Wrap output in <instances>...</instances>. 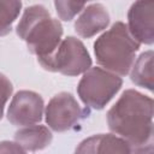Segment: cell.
<instances>
[{
	"label": "cell",
	"instance_id": "obj_4",
	"mask_svg": "<svg viewBox=\"0 0 154 154\" xmlns=\"http://www.w3.org/2000/svg\"><path fill=\"white\" fill-rule=\"evenodd\" d=\"M123 79L101 67H90L81 78L77 93L83 103L94 109H102L119 91Z\"/></svg>",
	"mask_w": 154,
	"mask_h": 154
},
{
	"label": "cell",
	"instance_id": "obj_5",
	"mask_svg": "<svg viewBox=\"0 0 154 154\" xmlns=\"http://www.w3.org/2000/svg\"><path fill=\"white\" fill-rule=\"evenodd\" d=\"M43 69L65 76H78L91 66V58L83 42L73 36L61 40L53 55L40 64Z\"/></svg>",
	"mask_w": 154,
	"mask_h": 154
},
{
	"label": "cell",
	"instance_id": "obj_8",
	"mask_svg": "<svg viewBox=\"0 0 154 154\" xmlns=\"http://www.w3.org/2000/svg\"><path fill=\"white\" fill-rule=\"evenodd\" d=\"M128 30L138 42H154V1H136L128 12Z\"/></svg>",
	"mask_w": 154,
	"mask_h": 154
},
{
	"label": "cell",
	"instance_id": "obj_15",
	"mask_svg": "<svg viewBox=\"0 0 154 154\" xmlns=\"http://www.w3.org/2000/svg\"><path fill=\"white\" fill-rule=\"evenodd\" d=\"M12 91H13L12 83L5 75L0 73V119L2 118L5 105L8 101Z\"/></svg>",
	"mask_w": 154,
	"mask_h": 154
},
{
	"label": "cell",
	"instance_id": "obj_7",
	"mask_svg": "<svg viewBox=\"0 0 154 154\" xmlns=\"http://www.w3.org/2000/svg\"><path fill=\"white\" fill-rule=\"evenodd\" d=\"M43 99L30 90L16 93L8 106L7 119L16 126H30L41 122L43 114Z\"/></svg>",
	"mask_w": 154,
	"mask_h": 154
},
{
	"label": "cell",
	"instance_id": "obj_1",
	"mask_svg": "<svg viewBox=\"0 0 154 154\" xmlns=\"http://www.w3.org/2000/svg\"><path fill=\"white\" fill-rule=\"evenodd\" d=\"M107 124L112 132L131 147L153 141V100L135 90H125L107 112Z\"/></svg>",
	"mask_w": 154,
	"mask_h": 154
},
{
	"label": "cell",
	"instance_id": "obj_6",
	"mask_svg": "<svg viewBox=\"0 0 154 154\" xmlns=\"http://www.w3.org/2000/svg\"><path fill=\"white\" fill-rule=\"evenodd\" d=\"M88 114L89 111L82 109L72 94L59 93L51 99L46 107V123L52 130L64 132L75 128Z\"/></svg>",
	"mask_w": 154,
	"mask_h": 154
},
{
	"label": "cell",
	"instance_id": "obj_2",
	"mask_svg": "<svg viewBox=\"0 0 154 154\" xmlns=\"http://www.w3.org/2000/svg\"><path fill=\"white\" fill-rule=\"evenodd\" d=\"M16 32L41 64L49 59L59 47L63 26L58 19L51 17L45 6L31 5L24 10Z\"/></svg>",
	"mask_w": 154,
	"mask_h": 154
},
{
	"label": "cell",
	"instance_id": "obj_14",
	"mask_svg": "<svg viewBox=\"0 0 154 154\" xmlns=\"http://www.w3.org/2000/svg\"><path fill=\"white\" fill-rule=\"evenodd\" d=\"M57 13L59 16L60 19L65 20V22H70L73 19V17L79 13L85 4L84 2H77V1H55L54 2Z\"/></svg>",
	"mask_w": 154,
	"mask_h": 154
},
{
	"label": "cell",
	"instance_id": "obj_3",
	"mask_svg": "<svg viewBox=\"0 0 154 154\" xmlns=\"http://www.w3.org/2000/svg\"><path fill=\"white\" fill-rule=\"evenodd\" d=\"M140 43L131 36L126 24L116 22L94 43L99 65L117 76H125L131 70Z\"/></svg>",
	"mask_w": 154,
	"mask_h": 154
},
{
	"label": "cell",
	"instance_id": "obj_17",
	"mask_svg": "<svg viewBox=\"0 0 154 154\" xmlns=\"http://www.w3.org/2000/svg\"><path fill=\"white\" fill-rule=\"evenodd\" d=\"M132 154H153V141L138 147H132Z\"/></svg>",
	"mask_w": 154,
	"mask_h": 154
},
{
	"label": "cell",
	"instance_id": "obj_12",
	"mask_svg": "<svg viewBox=\"0 0 154 154\" xmlns=\"http://www.w3.org/2000/svg\"><path fill=\"white\" fill-rule=\"evenodd\" d=\"M130 78L136 85L153 90V51L141 53L131 67Z\"/></svg>",
	"mask_w": 154,
	"mask_h": 154
},
{
	"label": "cell",
	"instance_id": "obj_16",
	"mask_svg": "<svg viewBox=\"0 0 154 154\" xmlns=\"http://www.w3.org/2000/svg\"><path fill=\"white\" fill-rule=\"evenodd\" d=\"M0 154H26V153L17 142L1 141L0 142Z\"/></svg>",
	"mask_w": 154,
	"mask_h": 154
},
{
	"label": "cell",
	"instance_id": "obj_10",
	"mask_svg": "<svg viewBox=\"0 0 154 154\" xmlns=\"http://www.w3.org/2000/svg\"><path fill=\"white\" fill-rule=\"evenodd\" d=\"M109 23V14L103 5L101 4H90L75 22L76 32L84 38H89L97 32L106 29Z\"/></svg>",
	"mask_w": 154,
	"mask_h": 154
},
{
	"label": "cell",
	"instance_id": "obj_9",
	"mask_svg": "<svg viewBox=\"0 0 154 154\" xmlns=\"http://www.w3.org/2000/svg\"><path fill=\"white\" fill-rule=\"evenodd\" d=\"M75 154H132V147L119 136L100 134L83 140Z\"/></svg>",
	"mask_w": 154,
	"mask_h": 154
},
{
	"label": "cell",
	"instance_id": "obj_13",
	"mask_svg": "<svg viewBox=\"0 0 154 154\" xmlns=\"http://www.w3.org/2000/svg\"><path fill=\"white\" fill-rule=\"evenodd\" d=\"M22 8L20 1H0V36L7 35Z\"/></svg>",
	"mask_w": 154,
	"mask_h": 154
},
{
	"label": "cell",
	"instance_id": "obj_11",
	"mask_svg": "<svg viewBox=\"0 0 154 154\" xmlns=\"http://www.w3.org/2000/svg\"><path fill=\"white\" fill-rule=\"evenodd\" d=\"M14 140L24 150L36 152L48 147L53 140V135L47 126L30 125L19 129L14 135Z\"/></svg>",
	"mask_w": 154,
	"mask_h": 154
}]
</instances>
